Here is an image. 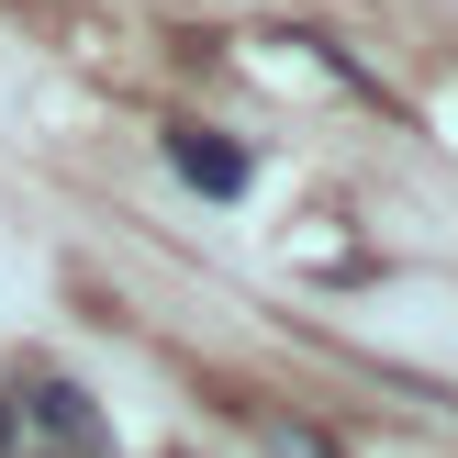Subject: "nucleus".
I'll return each mask as SVG.
<instances>
[{
	"label": "nucleus",
	"instance_id": "nucleus-1",
	"mask_svg": "<svg viewBox=\"0 0 458 458\" xmlns=\"http://www.w3.org/2000/svg\"><path fill=\"white\" fill-rule=\"evenodd\" d=\"M0 458H112L101 447V403L67 369H22L0 392Z\"/></svg>",
	"mask_w": 458,
	"mask_h": 458
},
{
	"label": "nucleus",
	"instance_id": "nucleus-2",
	"mask_svg": "<svg viewBox=\"0 0 458 458\" xmlns=\"http://www.w3.org/2000/svg\"><path fill=\"white\" fill-rule=\"evenodd\" d=\"M168 168L191 179V191H213V201L246 191V146H224L213 123H168Z\"/></svg>",
	"mask_w": 458,
	"mask_h": 458
},
{
	"label": "nucleus",
	"instance_id": "nucleus-3",
	"mask_svg": "<svg viewBox=\"0 0 458 458\" xmlns=\"http://www.w3.org/2000/svg\"><path fill=\"white\" fill-rule=\"evenodd\" d=\"M268 458H335V447L313 437V425H291V414H280V425H268Z\"/></svg>",
	"mask_w": 458,
	"mask_h": 458
}]
</instances>
